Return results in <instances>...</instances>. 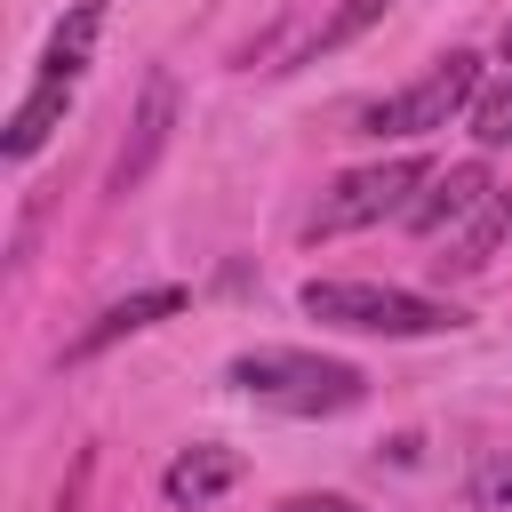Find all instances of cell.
<instances>
[{
    "instance_id": "6da1fadb",
    "label": "cell",
    "mask_w": 512,
    "mask_h": 512,
    "mask_svg": "<svg viewBox=\"0 0 512 512\" xmlns=\"http://www.w3.org/2000/svg\"><path fill=\"white\" fill-rule=\"evenodd\" d=\"M224 384H240L248 400L280 408V416H344L368 400V376L352 360H328V352H296V344H256L224 368Z\"/></svg>"
},
{
    "instance_id": "7a4b0ae2",
    "label": "cell",
    "mask_w": 512,
    "mask_h": 512,
    "mask_svg": "<svg viewBox=\"0 0 512 512\" xmlns=\"http://www.w3.org/2000/svg\"><path fill=\"white\" fill-rule=\"evenodd\" d=\"M304 312L352 336H448L464 328L456 304L416 296V288H384V280H304Z\"/></svg>"
},
{
    "instance_id": "3957f363",
    "label": "cell",
    "mask_w": 512,
    "mask_h": 512,
    "mask_svg": "<svg viewBox=\"0 0 512 512\" xmlns=\"http://www.w3.org/2000/svg\"><path fill=\"white\" fill-rule=\"evenodd\" d=\"M432 176H440V168H432L424 152H400V160L344 168V176L320 192V208H312L304 240H344V232H368V224H384V216H408V208H416L408 192H424Z\"/></svg>"
},
{
    "instance_id": "277c9868",
    "label": "cell",
    "mask_w": 512,
    "mask_h": 512,
    "mask_svg": "<svg viewBox=\"0 0 512 512\" xmlns=\"http://www.w3.org/2000/svg\"><path fill=\"white\" fill-rule=\"evenodd\" d=\"M480 104V56L472 48H448L424 80H408V88H392L384 104H368L360 112V136H392V144H408V136H432V128H448L456 112H472Z\"/></svg>"
},
{
    "instance_id": "5b68a950",
    "label": "cell",
    "mask_w": 512,
    "mask_h": 512,
    "mask_svg": "<svg viewBox=\"0 0 512 512\" xmlns=\"http://www.w3.org/2000/svg\"><path fill=\"white\" fill-rule=\"evenodd\" d=\"M168 128H176V80H168V72H152V80H144V104H136V136H128V144H120V160H112V192H136V184L152 176V160H160Z\"/></svg>"
},
{
    "instance_id": "8992f818",
    "label": "cell",
    "mask_w": 512,
    "mask_h": 512,
    "mask_svg": "<svg viewBox=\"0 0 512 512\" xmlns=\"http://www.w3.org/2000/svg\"><path fill=\"white\" fill-rule=\"evenodd\" d=\"M488 192H496L488 160H456V168H440V176L424 184V200L408 208V232H424V240H432V232H456V224H464Z\"/></svg>"
},
{
    "instance_id": "52a82bcc",
    "label": "cell",
    "mask_w": 512,
    "mask_h": 512,
    "mask_svg": "<svg viewBox=\"0 0 512 512\" xmlns=\"http://www.w3.org/2000/svg\"><path fill=\"white\" fill-rule=\"evenodd\" d=\"M240 472H248V464H240V448H224V440H200V448H184V456L160 472V496L200 512V504H216L224 488H240Z\"/></svg>"
},
{
    "instance_id": "ba28073f",
    "label": "cell",
    "mask_w": 512,
    "mask_h": 512,
    "mask_svg": "<svg viewBox=\"0 0 512 512\" xmlns=\"http://www.w3.org/2000/svg\"><path fill=\"white\" fill-rule=\"evenodd\" d=\"M176 312H184V288H136V296H120V304H104V312H96V328L72 344V360H96L104 344L144 336V328H160V320H176Z\"/></svg>"
},
{
    "instance_id": "9c48e42d",
    "label": "cell",
    "mask_w": 512,
    "mask_h": 512,
    "mask_svg": "<svg viewBox=\"0 0 512 512\" xmlns=\"http://www.w3.org/2000/svg\"><path fill=\"white\" fill-rule=\"evenodd\" d=\"M504 240H512V200H504V192H488V200H480V208H472V216L448 232V256H440V272H480V264H488Z\"/></svg>"
},
{
    "instance_id": "30bf717a",
    "label": "cell",
    "mask_w": 512,
    "mask_h": 512,
    "mask_svg": "<svg viewBox=\"0 0 512 512\" xmlns=\"http://www.w3.org/2000/svg\"><path fill=\"white\" fill-rule=\"evenodd\" d=\"M96 32H104V0H80L56 32H48V56H40V80H64V88H80V72H88V48H96Z\"/></svg>"
},
{
    "instance_id": "8fae6325",
    "label": "cell",
    "mask_w": 512,
    "mask_h": 512,
    "mask_svg": "<svg viewBox=\"0 0 512 512\" xmlns=\"http://www.w3.org/2000/svg\"><path fill=\"white\" fill-rule=\"evenodd\" d=\"M64 104H72V88H64V80H32V96L8 112V160H32V152L48 144V128L64 120Z\"/></svg>"
},
{
    "instance_id": "7c38bea8",
    "label": "cell",
    "mask_w": 512,
    "mask_h": 512,
    "mask_svg": "<svg viewBox=\"0 0 512 512\" xmlns=\"http://www.w3.org/2000/svg\"><path fill=\"white\" fill-rule=\"evenodd\" d=\"M464 504H480V512L512 504V448H488V456L472 464V480H464Z\"/></svg>"
},
{
    "instance_id": "4fadbf2b",
    "label": "cell",
    "mask_w": 512,
    "mask_h": 512,
    "mask_svg": "<svg viewBox=\"0 0 512 512\" xmlns=\"http://www.w3.org/2000/svg\"><path fill=\"white\" fill-rule=\"evenodd\" d=\"M384 8H392V0H344V8H336V16L320 24V40H312V48H320V56H336V48H352V40H360V32H368V24L384 16Z\"/></svg>"
},
{
    "instance_id": "5bb4252c",
    "label": "cell",
    "mask_w": 512,
    "mask_h": 512,
    "mask_svg": "<svg viewBox=\"0 0 512 512\" xmlns=\"http://www.w3.org/2000/svg\"><path fill=\"white\" fill-rule=\"evenodd\" d=\"M472 136L496 152V144H512V72L496 80V88H480V104H472Z\"/></svg>"
},
{
    "instance_id": "9a60e30c",
    "label": "cell",
    "mask_w": 512,
    "mask_h": 512,
    "mask_svg": "<svg viewBox=\"0 0 512 512\" xmlns=\"http://www.w3.org/2000/svg\"><path fill=\"white\" fill-rule=\"evenodd\" d=\"M280 512H368V504H352V496H288Z\"/></svg>"
},
{
    "instance_id": "2e32d148",
    "label": "cell",
    "mask_w": 512,
    "mask_h": 512,
    "mask_svg": "<svg viewBox=\"0 0 512 512\" xmlns=\"http://www.w3.org/2000/svg\"><path fill=\"white\" fill-rule=\"evenodd\" d=\"M496 48H504V64H512V16H504V40H496Z\"/></svg>"
}]
</instances>
